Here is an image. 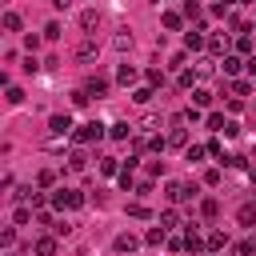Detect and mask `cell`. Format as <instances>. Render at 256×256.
Segmentation results:
<instances>
[{
    "mask_svg": "<svg viewBox=\"0 0 256 256\" xmlns=\"http://www.w3.org/2000/svg\"><path fill=\"white\" fill-rule=\"evenodd\" d=\"M192 104H196V108H208V104H212V92H208V88H196V92H192Z\"/></svg>",
    "mask_w": 256,
    "mask_h": 256,
    "instance_id": "44dd1931",
    "label": "cell"
},
{
    "mask_svg": "<svg viewBox=\"0 0 256 256\" xmlns=\"http://www.w3.org/2000/svg\"><path fill=\"white\" fill-rule=\"evenodd\" d=\"M240 72V56H224V76H236Z\"/></svg>",
    "mask_w": 256,
    "mask_h": 256,
    "instance_id": "d4e9b609",
    "label": "cell"
},
{
    "mask_svg": "<svg viewBox=\"0 0 256 256\" xmlns=\"http://www.w3.org/2000/svg\"><path fill=\"white\" fill-rule=\"evenodd\" d=\"M184 140H188V128H184V112H180V116H172V132H168V144H172V148H184Z\"/></svg>",
    "mask_w": 256,
    "mask_h": 256,
    "instance_id": "277c9868",
    "label": "cell"
},
{
    "mask_svg": "<svg viewBox=\"0 0 256 256\" xmlns=\"http://www.w3.org/2000/svg\"><path fill=\"white\" fill-rule=\"evenodd\" d=\"M96 56V40L88 36V40H80V48H76V60H92Z\"/></svg>",
    "mask_w": 256,
    "mask_h": 256,
    "instance_id": "9a60e30c",
    "label": "cell"
},
{
    "mask_svg": "<svg viewBox=\"0 0 256 256\" xmlns=\"http://www.w3.org/2000/svg\"><path fill=\"white\" fill-rule=\"evenodd\" d=\"M112 48H116V52H128V48H132V32H128V28H120V32L112 36Z\"/></svg>",
    "mask_w": 256,
    "mask_h": 256,
    "instance_id": "4fadbf2b",
    "label": "cell"
},
{
    "mask_svg": "<svg viewBox=\"0 0 256 256\" xmlns=\"http://www.w3.org/2000/svg\"><path fill=\"white\" fill-rule=\"evenodd\" d=\"M232 256H256V240H240V244H232Z\"/></svg>",
    "mask_w": 256,
    "mask_h": 256,
    "instance_id": "ffe728a7",
    "label": "cell"
},
{
    "mask_svg": "<svg viewBox=\"0 0 256 256\" xmlns=\"http://www.w3.org/2000/svg\"><path fill=\"white\" fill-rule=\"evenodd\" d=\"M156 128H160V116H152V112H148V116L140 120V132H156Z\"/></svg>",
    "mask_w": 256,
    "mask_h": 256,
    "instance_id": "484cf974",
    "label": "cell"
},
{
    "mask_svg": "<svg viewBox=\"0 0 256 256\" xmlns=\"http://www.w3.org/2000/svg\"><path fill=\"white\" fill-rule=\"evenodd\" d=\"M224 124H228V120H224L220 112H212V116H208V128H216V132H224Z\"/></svg>",
    "mask_w": 256,
    "mask_h": 256,
    "instance_id": "4dcf8cb0",
    "label": "cell"
},
{
    "mask_svg": "<svg viewBox=\"0 0 256 256\" xmlns=\"http://www.w3.org/2000/svg\"><path fill=\"white\" fill-rule=\"evenodd\" d=\"M196 84V72H180V88H192Z\"/></svg>",
    "mask_w": 256,
    "mask_h": 256,
    "instance_id": "8d00e7d4",
    "label": "cell"
},
{
    "mask_svg": "<svg viewBox=\"0 0 256 256\" xmlns=\"http://www.w3.org/2000/svg\"><path fill=\"white\" fill-rule=\"evenodd\" d=\"M84 92H88V96H104V92H108V80H100V76H92V80L84 84Z\"/></svg>",
    "mask_w": 256,
    "mask_h": 256,
    "instance_id": "2e32d148",
    "label": "cell"
},
{
    "mask_svg": "<svg viewBox=\"0 0 256 256\" xmlns=\"http://www.w3.org/2000/svg\"><path fill=\"white\" fill-rule=\"evenodd\" d=\"M52 204H56V208H80L84 196H80L76 188H60V192H52Z\"/></svg>",
    "mask_w": 256,
    "mask_h": 256,
    "instance_id": "3957f363",
    "label": "cell"
},
{
    "mask_svg": "<svg viewBox=\"0 0 256 256\" xmlns=\"http://www.w3.org/2000/svg\"><path fill=\"white\" fill-rule=\"evenodd\" d=\"M164 196H168L172 204H180V200H192V196H196V184H180V180H168V184H164Z\"/></svg>",
    "mask_w": 256,
    "mask_h": 256,
    "instance_id": "6da1fadb",
    "label": "cell"
},
{
    "mask_svg": "<svg viewBox=\"0 0 256 256\" xmlns=\"http://www.w3.org/2000/svg\"><path fill=\"white\" fill-rule=\"evenodd\" d=\"M236 220H240L244 228H256V204H244V208L236 212Z\"/></svg>",
    "mask_w": 256,
    "mask_h": 256,
    "instance_id": "5bb4252c",
    "label": "cell"
},
{
    "mask_svg": "<svg viewBox=\"0 0 256 256\" xmlns=\"http://www.w3.org/2000/svg\"><path fill=\"white\" fill-rule=\"evenodd\" d=\"M184 248H188V252H200V248H204V236L196 232V224H188V232H184Z\"/></svg>",
    "mask_w": 256,
    "mask_h": 256,
    "instance_id": "ba28073f",
    "label": "cell"
},
{
    "mask_svg": "<svg viewBox=\"0 0 256 256\" xmlns=\"http://www.w3.org/2000/svg\"><path fill=\"white\" fill-rule=\"evenodd\" d=\"M52 8H56V12H68V8H72V0H52Z\"/></svg>",
    "mask_w": 256,
    "mask_h": 256,
    "instance_id": "f35d334b",
    "label": "cell"
},
{
    "mask_svg": "<svg viewBox=\"0 0 256 256\" xmlns=\"http://www.w3.org/2000/svg\"><path fill=\"white\" fill-rule=\"evenodd\" d=\"M148 84H164V72L160 68H148Z\"/></svg>",
    "mask_w": 256,
    "mask_h": 256,
    "instance_id": "d590c367",
    "label": "cell"
},
{
    "mask_svg": "<svg viewBox=\"0 0 256 256\" xmlns=\"http://www.w3.org/2000/svg\"><path fill=\"white\" fill-rule=\"evenodd\" d=\"M84 164H88V156H84V152H80V148H76V152H72V156H68V168H72V172H80V168H84Z\"/></svg>",
    "mask_w": 256,
    "mask_h": 256,
    "instance_id": "cb8c5ba5",
    "label": "cell"
},
{
    "mask_svg": "<svg viewBox=\"0 0 256 256\" xmlns=\"http://www.w3.org/2000/svg\"><path fill=\"white\" fill-rule=\"evenodd\" d=\"M128 216H136V220H148V208H144V204H128Z\"/></svg>",
    "mask_w": 256,
    "mask_h": 256,
    "instance_id": "1f68e13d",
    "label": "cell"
},
{
    "mask_svg": "<svg viewBox=\"0 0 256 256\" xmlns=\"http://www.w3.org/2000/svg\"><path fill=\"white\" fill-rule=\"evenodd\" d=\"M116 80H120V84H136V68H132V64H120V68H116Z\"/></svg>",
    "mask_w": 256,
    "mask_h": 256,
    "instance_id": "ac0fdd59",
    "label": "cell"
},
{
    "mask_svg": "<svg viewBox=\"0 0 256 256\" xmlns=\"http://www.w3.org/2000/svg\"><path fill=\"white\" fill-rule=\"evenodd\" d=\"M80 28H84V32H96V28H100V12H96V8H84V12H80Z\"/></svg>",
    "mask_w": 256,
    "mask_h": 256,
    "instance_id": "8992f818",
    "label": "cell"
},
{
    "mask_svg": "<svg viewBox=\"0 0 256 256\" xmlns=\"http://www.w3.org/2000/svg\"><path fill=\"white\" fill-rule=\"evenodd\" d=\"M200 212H204V216H208V220H212V216H216V212H220V200H212V196H208V200H204V204H200Z\"/></svg>",
    "mask_w": 256,
    "mask_h": 256,
    "instance_id": "4316f807",
    "label": "cell"
},
{
    "mask_svg": "<svg viewBox=\"0 0 256 256\" xmlns=\"http://www.w3.org/2000/svg\"><path fill=\"white\" fill-rule=\"evenodd\" d=\"M44 36H48V40H60V24H56V20H52V24H48V28H44Z\"/></svg>",
    "mask_w": 256,
    "mask_h": 256,
    "instance_id": "836d02e7",
    "label": "cell"
},
{
    "mask_svg": "<svg viewBox=\"0 0 256 256\" xmlns=\"http://www.w3.org/2000/svg\"><path fill=\"white\" fill-rule=\"evenodd\" d=\"M208 48H212V52H228V40H224V36H208Z\"/></svg>",
    "mask_w": 256,
    "mask_h": 256,
    "instance_id": "83f0119b",
    "label": "cell"
},
{
    "mask_svg": "<svg viewBox=\"0 0 256 256\" xmlns=\"http://www.w3.org/2000/svg\"><path fill=\"white\" fill-rule=\"evenodd\" d=\"M236 52H252V40H248L244 32H240V40H236Z\"/></svg>",
    "mask_w": 256,
    "mask_h": 256,
    "instance_id": "e575fe53",
    "label": "cell"
},
{
    "mask_svg": "<svg viewBox=\"0 0 256 256\" xmlns=\"http://www.w3.org/2000/svg\"><path fill=\"white\" fill-rule=\"evenodd\" d=\"M164 232H168V228H148V232H144V244H164V240H168Z\"/></svg>",
    "mask_w": 256,
    "mask_h": 256,
    "instance_id": "7402d4cb",
    "label": "cell"
},
{
    "mask_svg": "<svg viewBox=\"0 0 256 256\" xmlns=\"http://www.w3.org/2000/svg\"><path fill=\"white\" fill-rule=\"evenodd\" d=\"M0 244H4V248H12V244H16V232H12V228H4V236H0Z\"/></svg>",
    "mask_w": 256,
    "mask_h": 256,
    "instance_id": "74e56055",
    "label": "cell"
},
{
    "mask_svg": "<svg viewBox=\"0 0 256 256\" xmlns=\"http://www.w3.org/2000/svg\"><path fill=\"white\" fill-rule=\"evenodd\" d=\"M0 24H4V32H20V16H16V12H4Z\"/></svg>",
    "mask_w": 256,
    "mask_h": 256,
    "instance_id": "603a6c76",
    "label": "cell"
},
{
    "mask_svg": "<svg viewBox=\"0 0 256 256\" xmlns=\"http://www.w3.org/2000/svg\"><path fill=\"white\" fill-rule=\"evenodd\" d=\"M112 248H116V252H136V248H140V236H132V232H120Z\"/></svg>",
    "mask_w": 256,
    "mask_h": 256,
    "instance_id": "5b68a950",
    "label": "cell"
},
{
    "mask_svg": "<svg viewBox=\"0 0 256 256\" xmlns=\"http://www.w3.org/2000/svg\"><path fill=\"white\" fill-rule=\"evenodd\" d=\"M108 132V124H100V120H88V124H80V132H76V144H92V140H100Z\"/></svg>",
    "mask_w": 256,
    "mask_h": 256,
    "instance_id": "7a4b0ae2",
    "label": "cell"
},
{
    "mask_svg": "<svg viewBox=\"0 0 256 256\" xmlns=\"http://www.w3.org/2000/svg\"><path fill=\"white\" fill-rule=\"evenodd\" d=\"M204 44H208V40H204V28H200V24H196L192 32H184V48L196 52V48H204Z\"/></svg>",
    "mask_w": 256,
    "mask_h": 256,
    "instance_id": "52a82bcc",
    "label": "cell"
},
{
    "mask_svg": "<svg viewBox=\"0 0 256 256\" xmlns=\"http://www.w3.org/2000/svg\"><path fill=\"white\" fill-rule=\"evenodd\" d=\"M108 136H112V140H128V136H132V124H128V120H116V124H108Z\"/></svg>",
    "mask_w": 256,
    "mask_h": 256,
    "instance_id": "30bf717a",
    "label": "cell"
},
{
    "mask_svg": "<svg viewBox=\"0 0 256 256\" xmlns=\"http://www.w3.org/2000/svg\"><path fill=\"white\" fill-rule=\"evenodd\" d=\"M160 24H164L168 32H180V24H184V12H164V16H160Z\"/></svg>",
    "mask_w": 256,
    "mask_h": 256,
    "instance_id": "7c38bea8",
    "label": "cell"
},
{
    "mask_svg": "<svg viewBox=\"0 0 256 256\" xmlns=\"http://www.w3.org/2000/svg\"><path fill=\"white\" fill-rule=\"evenodd\" d=\"M176 224H180V212L176 208H164L160 212V228H176Z\"/></svg>",
    "mask_w": 256,
    "mask_h": 256,
    "instance_id": "d6986e66",
    "label": "cell"
},
{
    "mask_svg": "<svg viewBox=\"0 0 256 256\" xmlns=\"http://www.w3.org/2000/svg\"><path fill=\"white\" fill-rule=\"evenodd\" d=\"M132 100H136V104H148V100H152V88H136Z\"/></svg>",
    "mask_w": 256,
    "mask_h": 256,
    "instance_id": "f546056e",
    "label": "cell"
},
{
    "mask_svg": "<svg viewBox=\"0 0 256 256\" xmlns=\"http://www.w3.org/2000/svg\"><path fill=\"white\" fill-rule=\"evenodd\" d=\"M184 16H192V20H196V16H200V4H196V0H184Z\"/></svg>",
    "mask_w": 256,
    "mask_h": 256,
    "instance_id": "d6a6232c",
    "label": "cell"
},
{
    "mask_svg": "<svg viewBox=\"0 0 256 256\" xmlns=\"http://www.w3.org/2000/svg\"><path fill=\"white\" fill-rule=\"evenodd\" d=\"M248 72H252V76H256V56H252V60H248Z\"/></svg>",
    "mask_w": 256,
    "mask_h": 256,
    "instance_id": "ab89813d",
    "label": "cell"
},
{
    "mask_svg": "<svg viewBox=\"0 0 256 256\" xmlns=\"http://www.w3.org/2000/svg\"><path fill=\"white\" fill-rule=\"evenodd\" d=\"M100 172L112 176V172H116V156H100Z\"/></svg>",
    "mask_w": 256,
    "mask_h": 256,
    "instance_id": "f1b7e54d",
    "label": "cell"
},
{
    "mask_svg": "<svg viewBox=\"0 0 256 256\" xmlns=\"http://www.w3.org/2000/svg\"><path fill=\"white\" fill-rule=\"evenodd\" d=\"M48 128H52V136H68V132H72V120H68V116H52Z\"/></svg>",
    "mask_w": 256,
    "mask_h": 256,
    "instance_id": "9c48e42d",
    "label": "cell"
},
{
    "mask_svg": "<svg viewBox=\"0 0 256 256\" xmlns=\"http://www.w3.org/2000/svg\"><path fill=\"white\" fill-rule=\"evenodd\" d=\"M224 240H228V236H224L220 228H212V232L204 236V248H208V252H220V248H224Z\"/></svg>",
    "mask_w": 256,
    "mask_h": 256,
    "instance_id": "8fae6325",
    "label": "cell"
},
{
    "mask_svg": "<svg viewBox=\"0 0 256 256\" xmlns=\"http://www.w3.org/2000/svg\"><path fill=\"white\" fill-rule=\"evenodd\" d=\"M56 252V236H40L36 240V256H52Z\"/></svg>",
    "mask_w": 256,
    "mask_h": 256,
    "instance_id": "e0dca14e",
    "label": "cell"
}]
</instances>
